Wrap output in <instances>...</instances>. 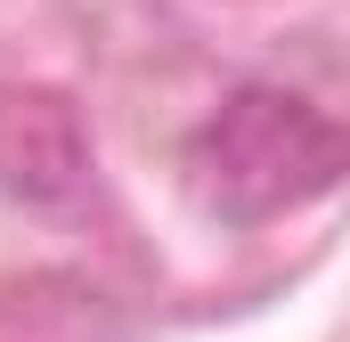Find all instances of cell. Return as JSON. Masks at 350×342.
Masks as SVG:
<instances>
[{"label":"cell","instance_id":"1","mask_svg":"<svg viewBox=\"0 0 350 342\" xmlns=\"http://www.w3.org/2000/svg\"><path fill=\"white\" fill-rule=\"evenodd\" d=\"M342 179H350V131L334 114H318L301 90L245 82L187 139V187L228 228H261L277 212H301Z\"/></svg>","mask_w":350,"mask_h":342},{"label":"cell","instance_id":"2","mask_svg":"<svg viewBox=\"0 0 350 342\" xmlns=\"http://www.w3.org/2000/svg\"><path fill=\"white\" fill-rule=\"evenodd\" d=\"M90 179V139L74 98L57 90H0V187L25 204H74Z\"/></svg>","mask_w":350,"mask_h":342}]
</instances>
